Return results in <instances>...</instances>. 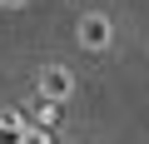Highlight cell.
<instances>
[{"label": "cell", "instance_id": "3", "mask_svg": "<svg viewBox=\"0 0 149 144\" xmlns=\"http://www.w3.org/2000/svg\"><path fill=\"white\" fill-rule=\"evenodd\" d=\"M0 5H25V0H0Z\"/></svg>", "mask_w": 149, "mask_h": 144}, {"label": "cell", "instance_id": "1", "mask_svg": "<svg viewBox=\"0 0 149 144\" xmlns=\"http://www.w3.org/2000/svg\"><path fill=\"white\" fill-rule=\"evenodd\" d=\"M109 35H114V30H109L104 15H85V20H80V45H85V50H104Z\"/></svg>", "mask_w": 149, "mask_h": 144}, {"label": "cell", "instance_id": "2", "mask_svg": "<svg viewBox=\"0 0 149 144\" xmlns=\"http://www.w3.org/2000/svg\"><path fill=\"white\" fill-rule=\"evenodd\" d=\"M70 90H74V80H70V70H60V65H50L45 75H40V95H45L50 104H55V99H65Z\"/></svg>", "mask_w": 149, "mask_h": 144}]
</instances>
